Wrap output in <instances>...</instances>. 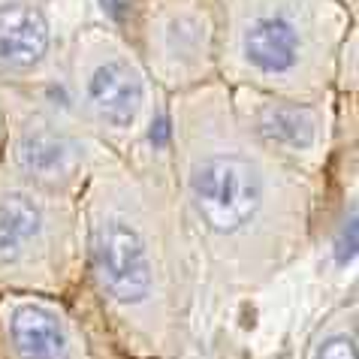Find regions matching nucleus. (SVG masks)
<instances>
[{
	"instance_id": "2",
	"label": "nucleus",
	"mask_w": 359,
	"mask_h": 359,
	"mask_svg": "<svg viewBox=\"0 0 359 359\" xmlns=\"http://www.w3.org/2000/svg\"><path fill=\"white\" fill-rule=\"evenodd\" d=\"M91 263L103 293L115 305H142L154 290L148 238L121 215L100 217L91 236Z\"/></svg>"
},
{
	"instance_id": "7",
	"label": "nucleus",
	"mask_w": 359,
	"mask_h": 359,
	"mask_svg": "<svg viewBox=\"0 0 359 359\" xmlns=\"http://www.w3.org/2000/svg\"><path fill=\"white\" fill-rule=\"evenodd\" d=\"M52 46V25L46 13L25 0L0 4V69H34Z\"/></svg>"
},
{
	"instance_id": "6",
	"label": "nucleus",
	"mask_w": 359,
	"mask_h": 359,
	"mask_svg": "<svg viewBox=\"0 0 359 359\" xmlns=\"http://www.w3.org/2000/svg\"><path fill=\"white\" fill-rule=\"evenodd\" d=\"M9 341L22 359H73V329L43 302H15L9 311Z\"/></svg>"
},
{
	"instance_id": "3",
	"label": "nucleus",
	"mask_w": 359,
	"mask_h": 359,
	"mask_svg": "<svg viewBox=\"0 0 359 359\" xmlns=\"http://www.w3.org/2000/svg\"><path fill=\"white\" fill-rule=\"evenodd\" d=\"M238 48H242V61L257 76L287 79L305 64L308 34L293 9L266 6L248 18Z\"/></svg>"
},
{
	"instance_id": "9",
	"label": "nucleus",
	"mask_w": 359,
	"mask_h": 359,
	"mask_svg": "<svg viewBox=\"0 0 359 359\" xmlns=\"http://www.w3.org/2000/svg\"><path fill=\"white\" fill-rule=\"evenodd\" d=\"M43 205L27 194L0 196V269H13L43 238Z\"/></svg>"
},
{
	"instance_id": "1",
	"label": "nucleus",
	"mask_w": 359,
	"mask_h": 359,
	"mask_svg": "<svg viewBox=\"0 0 359 359\" xmlns=\"http://www.w3.org/2000/svg\"><path fill=\"white\" fill-rule=\"evenodd\" d=\"M194 212L212 236L233 238L251 229L266 208V175L236 148L199 154L187 178Z\"/></svg>"
},
{
	"instance_id": "8",
	"label": "nucleus",
	"mask_w": 359,
	"mask_h": 359,
	"mask_svg": "<svg viewBox=\"0 0 359 359\" xmlns=\"http://www.w3.org/2000/svg\"><path fill=\"white\" fill-rule=\"evenodd\" d=\"M13 161L36 184H61L73 175L79 163V148L57 127L34 124L15 139Z\"/></svg>"
},
{
	"instance_id": "10",
	"label": "nucleus",
	"mask_w": 359,
	"mask_h": 359,
	"mask_svg": "<svg viewBox=\"0 0 359 359\" xmlns=\"http://www.w3.org/2000/svg\"><path fill=\"white\" fill-rule=\"evenodd\" d=\"M161 43H163V52L172 57L178 64H194L199 55L205 52L208 46V25L203 15H187V13H178L169 18V25L163 27L161 34Z\"/></svg>"
},
{
	"instance_id": "4",
	"label": "nucleus",
	"mask_w": 359,
	"mask_h": 359,
	"mask_svg": "<svg viewBox=\"0 0 359 359\" xmlns=\"http://www.w3.org/2000/svg\"><path fill=\"white\" fill-rule=\"evenodd\" d=\"M85 106L100 124L112 130H130L145 106L142 73L121 55H109L85 73Z\"/></svg>"
},
{
	"instance_id": "12",
	"label": "nucleus",
	"mask_w": 359,
	"mask_h": 359,
	"mask_svg": "<svg viewBox=\"0 0 359 359\" xmlns=\"http://www.w3.org/2000/svg\"><path fill=\"white\" fill-rule=\"evenodd\" d=\"M341 263H351L353 260V251H356V224H353V217H347V224H344V233H341Z\"/></svg>"
},
{
	"instance_id": "5",
	"label": "nucleus",
	"mask_w": 359,
	"mask_h": 359,
	"mask_svg": "<svg viewBox=\"0 0 359 359\" xmlns=\"http://www.w3.org/2000/svg\"><path fill=\"white\" fill-rule=\"evenodd\" d=\"M254 133L281 154L305 157L323 139V118L314 106L296 100H260L251 109Z\"/></svg>"
},
{
	"instance_id": "11",
	"label": "nucleus",
	"mask_w": 359,
	"mask_h": 359,
	"mask_svg": "<svg viewBox=\"0 0 359 359\" xmlns=\"http://www.w3.org/2000/svg\"><path fill=\"white\" fill-rule=\"evenodd\" d=\"M314 359H356V344L351 332H335L320 341Z\"/></svg>"
}]
</instances>
